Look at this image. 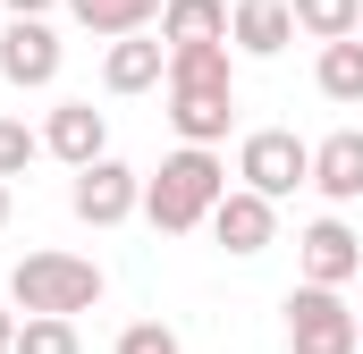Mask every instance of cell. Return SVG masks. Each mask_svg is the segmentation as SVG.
Wrapping results in <instances>:
<instances>
[{
  "label": "cell",
  "mask_w": 363,
  "mask_h": 354,
  "mask_svg": "<svg viewBox=\"0 0 363 354\" xmlns=\"http://www.w3.org/2000/svg\"><path fill=\"white\" fill-rule=\"evenodd\" d=\"M237 118V59L228 42H203V51H169V127H178L194 152H211Z\"/></svg>",
  "instance_id": "obj_1"
},
{
  "label": "cell",
  "mask_w": 363,
  "mask_h": 354,
  "mask_svg": "<svg viewBox=\"0 0 363 354\" xmlns=\"http://www.w3.org/2000/svg\"><path fill=\"white\" fill-rule=\"evenodd\" d=\"M118 354H186L161 321H135V329H118Z\"/></svg>",
  "instance_id": "obj_20"
},
{
  "label": "cell",
  "mask_w": 363,
  "mask_h": 354,
  "mask_svg": "<svg viewBox=\"0 0 363 354\" xmlns=\"http://www.w3.org/2000/svg\"><path fill=\"white\" fill-rule=\"evenodd\" d=\"M228 42H237L245 59H279V51L296 42L287 0H237V8H228Z\"/></svg>",
  "instance_id": "obj_11"
},
{
  "label": "cell",
  "mask_w": 363,
  "mask_h": 354,
  "mask_svg": "<svg viewBox=\"0 0 363 354\" xmlns=\"http://www.w3.org/2000/svg\"><path fill=\"white\" fill-rule=\"evenodd\" d=\"M101 85H110V93H152V85H169V51L144 42V34H127V42L101 51Z\"/></svg>",
  "instance_id": "obj_13"
},
{
  "label": "cell",
  "mask_w": 363,
  "mask_h": 354,
  "mask_svg": "<svg viewBox=\"0 0 363 354\" xmlns=\"http://www.w3.org/2000/svg\"><path fill=\"white\" fill-rule=\"evenodd\" d=\"M237 177H245V194L287 202L296 185H313V144L287 135V127H254V135L237 144Z\"/></svg>",
  "instance_id": "obj_4"
},
{
  "label": "cell",
  "mask_w": 363,
  "mask_h": 354,
  "mask_svg": "<svg viewBox=\"0 0 363 354\" xmlns=\"http://www.w3.org/2000/svg\"><path fill=\"white\" fill-rule=\"evenodd\" d=\"M296 270H304V287H347L363 270V236L347 219H313V228L296 236Z\"/></svg>",
  "instance_id": "obj_8"
},
{
  "label": "cell",
  "mask_w": 363,
  "mask_h": 354,
  "mask_svg": "<svg viewBox=\"0 0 363 354\" xmlns=\"http://www.w3.org/2000/svg\"><path fill=\"white\" fill-rule=\"evenodd\" d=\"M313 185L330 202H363V127H338L313 144Z\"/></svg>",
  "instance_id": "obj_12"
},
{
  "label": "cell",
  "mask_w": 363,
  "mask_h": 354,
  "mask_svg": "<svg viewBox=\"0 0 363 354\" xmlns=\"http://www.w3.org/2000/svg\"><path fill=\"white\" fill-rule=\"evenodd\" d=\"M203 42H228V0H169L161 51H203Z\"/></svg>",
  "instance_id": "obj_14"
},
{
  "label": "cell",
  "mask_w": 363,
  "mask_h": 354,
  "mask_svg": "<svg viewBox=\"0 0 363 354\" xmlns=\"http://www.w3.org/2000/svg\"><path fill=\"white\" fill-rule=\"evenodd\" d=\"M211 236H220V245H228L237 262L271 253V236H279V202L245 194V185H228V194H220V211H211Z\"/></svg>",
  "instance_id": "obj_10"
},
{
  "label": "cell",
  "mask_w": 363,
  "mask_h": 354,
  "mask_svg": "<svg viewBox=\"0 0 363 354\" xmlns=\"http://www.w3.org/2000/svg\"><path fill=\"white\" fill-rule=\"evenodd\" d=\"M17 346V312H9V304H0V354Z\"/></svg>",
  "instance_id": "obj_22"
},
{
  "label": "cell",
  "mask_w": 363,
  "mask_h": 354,
  "mask_svg": "<svg viewBox=\"0 0 363 354\" xmlns=\"http://www.w3.org/2000/svg\"><path fill=\"white\" fill-rule=\"evenodd\" d=\"M60 59H68V51H60V34H51L43 17H9V25H0V76L17 93L60 85Z\"/></svg>",
  "instance_id": "obj_7"
},
{
  "label": "cell",
  "mask_w": 363,
  "mask_h": 354,
  "mask_svg": "<svg viewBox=\"0 0 363 354\" xmlns=\"http://www.w3.org/2000/svg\"><path fill=\"white\" fill-rule=\"evenodd\" d=\"M68 211H77L85 228H118V219L144 211V177L127 169V161H93V169H77V185H68Z\"/></svg>",
  "instance_id": "obj_6"
},
{
  "label": "cell",
  "mask_w": 363,
  "mask_h": 354,
  "mask_svg": "<svg viewBox=\"0 0 363 354\" xmlns=\"http://www.w3.org/2000/svg\"><path fill=\"white\" fill-rule=\"evenodd\" d=\"M355 354H363V312H355Z\"/></svg>",
  "instance_id": "obj_24"
},
{
  "label": "cell",
  "mask_w": 363,
  "mask_h": 354,
  "mask_svg": "<svg viewBox=\"0 0 363 354\" xmlns=\"http://www.w3.org/2000/svg\"><path fill=\"white\" fill-rule=\"evenodd\" d=\"M34 152H43V135H34L26 118H0V185H9V177H26V169H34Z\"/></svg>",
  "instance_id": "obj_19"
},
{
  "label": "cell",
  "mask_w": 363,
  "mask_h": 354,
  "mask_svg": "<svg viewBox=\"0 0 363 354\" xmlns=\"http://www.w3.org/2000/svg\"><path fill=\"white\" fill-rule=\"evenodd\" d=\"M43 152H51V161H68V169L110 161V118H101L93 101H60V110L43 118Z\"/></svg>",
  "instance_id": "obj_9"
},
{
  "label": "cell",
  "mask_w": 363,
  "mask_h": 354,
  "mask_svg": "<svg viewBox=\"0 0 363 354\" xmlns=\"http://www.w3.org/2000/svg\"><path fill=\"white\" fill-rule=\"evenodd\" d=\"M287 354H355V304L338 287H296L287 295Z\"/></svg>",
  "instance_id": "obj_5"
},
{
  "label": "cell",
  "mask_w": 363,
  "mask_h": 354,
  "mask_svg": "<svg viewBox=\"0 0 363 354\" xmlns=\"http://www.w3.org/2000/svg\"><path fill=\"white\" fill-rule=\"evenodd\" d=\"M9 354H85V338H77V321H17Z\"/></svg>",
  "instance_id": "obj_18"
},
{
  "label": "cell",
  "mask_w": 363,
  "mask_h": 354,
  "mask_svg": "<svg viewBox=\"0 0 363 354\" xmlns=\"http://www.w3.org/2000/svg\"><path fill=\"white\" fill-rule=\"evenodd\" d=\"M9 304L26 321H77V312L101 304V262H85V253H26L9 270Z\"/></svg>",
  "instance_id": "obj_3"
},
{
  "label": "cell",
  "mask_w": 363,
  "mask_h": 354,
  "mask_svg": "<svg viewBox=\"0 0 363 354\" xmlns=\"http://www.w3.org/2000/svg\"><path fill=\"white\" fill-rule=\"evenodd\" d=\"M0 8H9V17H51L60 0H0Z\"/></svg>",
  "instance_id": "obj_21"
},
{
  "label": "cell",
  "mask_w": 363,
  "mask_h": 354,
  "mask_svg": "<svg viewBox=\"0 0 363 354\" xmlns=\"http://www.w3.org/2000/svg\"><path fill=\"white\" fill-rule=\"evenodd\" d=\"M287 17L330 51V42H355L363 34V0H287Z\"/></svg>",
  "instance_id": "obj_16"
},
{
  "label": "cell",
  "mask_w": 363,
  "mask_h": 354,
  "mask_svg": "<svg viewBox=\"0 0 363 354\" xmlns=\"http://www.w3.org/2000/svg\"><path fill=\"white\" fill-rule=\"evenodd\" d=\"M0 228H9V185H0Z\"/></svg>",
  "instance_id": "obj_23"
},
{
  "label": "cell",
  "mask_w": 363,
  "mask_h": 354,
  "mask_svg": "<svg viewBox=\"0 0 363 354\" xmlns=\"http://www.w3.org/2000/svg\"><path fill=\"white\" fill-rule=\"evenodd\" d=\"M220 194H228V169H220V152H194V144H178V152H169L161 169L144 177V219H152L161 236L211 228Z\"/></svg>",
  "instance_id": "obj_2"
},
{
  "label": "cell",
  "mask_w": 363,
  "mask_h": 354,
  "mask_svg": "<svg viewBox=\"0 0 363 354\" xmlns=\"http://www.w3.org/2000/svg\"><path fill=\"white\" fill-rule=\"evenodd\" d=\"M161 8H169V0H68V17H77L85 34H101V42H127V34H144Z\"/></svg>",
  "instance_id": "obj_15"
},
{
  "label": "cell",
  "mask_w": 363,
  "mask_h": 354,
  "mask_svg": "<svg viewBox=\"0 0 363 354\" xmlns=\"http://www.w3.org/2000/svg\"><path fill=\"white\" fill-rule=\"evenodd\" d=\"M313 85L330 93V101H363V42H330L321 68H313Z\"/></svg>",
  "instance_id": "obj_17"
}]
</instances>
